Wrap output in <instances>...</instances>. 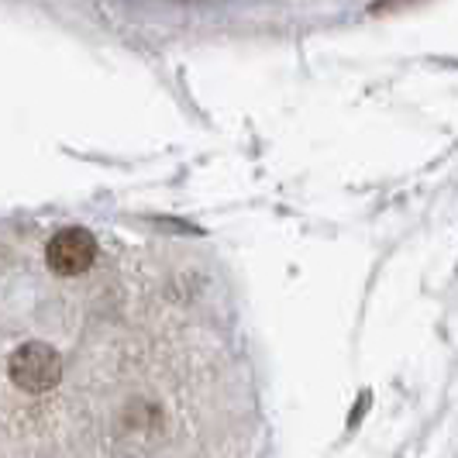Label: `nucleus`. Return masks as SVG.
<instances>
[{"mask_svg":"<svg viewBox=\"0 0 458 458\" xmlns=\"http://www.w3.org/2000/svg\"><path fill=\"white\" fill-rule=\"evenodd\" d=\"M7 372L21 393H48L63 379V355L48 342H24L11 352Z\"/></svg>","mask_w":458,"mask_h":458,"instance_id":"1","label":"nucleus"},{"mask_svg":"<svg viewBox=\"0 0 458 458\" xmlns=\"http://www.w3.org/2000/svg\"><path fill=\"white\" fill-rule=\"evenodd\" d=\"M46 262L55 276H80L97 262V238L87 228H63L48 238Z\"/></svg>","mask_w":458,"mask_h":458,"instance_id":"2","label":"nucleus"},{"mask_svg":"<svg viewBox=\"0 0 458 458\" xmlns=\"http://www.w3.org/2000/svg\"><path fill=\"white\" fill-rule=\"evenodd\" d=\"M403 4H411V0H379L372 11H376V14H383V11H396V7H403Z\"/></svg>","mask_w":458,"mask_h":458,"instance_id":"3","label":"nucleus"}]
</instances>
